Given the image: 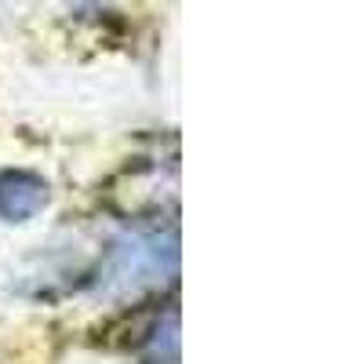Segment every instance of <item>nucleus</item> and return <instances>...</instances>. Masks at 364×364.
<instances>
[{
  "label": "nucleus",
  "mask_w": 364,
  "mask_h": 364,
  "mask_svg": "<svg viewBox=\"0 0 364 364\" xmlns=\"http://www.w3.org/2000/svg\"><path fill=\"white\" fill-rule=\"evenodd\" d=\"M48 200V186L41 178L33 175H4L0 178V211L11 219H26V215H33V211Z\"/></svg>",
  "instance_id": "nucleus-1"
}]
</instances>
